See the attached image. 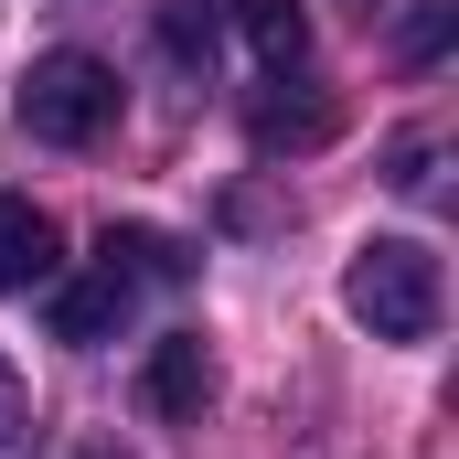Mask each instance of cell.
I'll use <instances>...</instances> for the list:
<instances>
[{
	"mask_svg": "<svg viewBox=\"0 0 459 459\" xmlns=\"http://www.w3.org/2000/svg\"><path fill=\"white\" fill-rule=\"evenodd\" d=\"M342 310L374 342H428L438 310H449V278H438V256L417 235H374V246H352V267H342Z\"/></svg>",
	"mask_w": 459,
	"mask_h": 459,
	"instance_id": "cell-1",
	"label": "cell"
},
{
	"mask_svg": "<svg viewBox=\"0 0 459 459\" xmlns=\"http://www.w3.org/2000/svg\"><path fill=\"white\" fill-rule=\"evenodd\" d=\"M117 128V65L97 54H43L32 75H22V139H43V150H97Z\"/></svg>",
	"mask_w": 459,
	"mask_h": 459,
	"instance_id": "cell-2",
	"label": "cell"
},
{
	"mask_svg": "<svg viewBox=\"0 0 459 459\" xmlns=\"http://www.w3.org/2000/svg\"><path fill=\"white\" fill-rule=\"evenodd\" d=\"M139 395H150V417L193 428V417L214 406V352H204V332H160L150 363H139Z\"/></svg>",
	"mask_w": 459,
	"mask_h": 459,
	"instance_id": "cell-3",
	"label": "cell"
},
{
	"mask_svg": "<svg viewBox=\"0 0 459 459\" xmlns=\"http://www.w3.org/2000/svg\"><path fill=\"white\" fill-rule=\"evenodd\" d=\"M54 278H65V225H54L32 193H0V299L54 289Z\"/></svg>",
	"mask_w": 459,
	"mask_h": 459,
	"instance_id": "cell-4",
	"label": "cell"
},
{
	"mask_svg": "<svg viewBox=\"0 0 459 459\" xmlns=\"http://www.w3.org/2000/svg\"><path fill=\"white\" fill-rule=\"evenodd\" d=\"M128 310H139V289L108 278V267H86V278H54V342H117L128 332Z\"/></svg>",
	"mask_w": 459,
	"mask_h": 459,
	"instance_id": "cell-5",
	"label": "cell"
},
{
	"mask_svg": "<svg viewBox=\"0 0 459 459\" xmlns=\"http://www.w3.org/2000/svg\"><path fill=\"white\" fill-rule=\"evenodd\" d=\"M246 128H256V150H321V139L342 128V108H332L321 86H289V75H278V86L246 108Z\"/></svg>",
	"mask_w": 459,
	"mask_h": 459,
	"instance_id": "cell-6",
	"label": "cell"
},
{
	"mask_svg": "<svg viewBox=\"0 0 459 459\" xmlns=\"http://www.w3.org/2000/svg\"><path fill=\"white\" fill-rule=\"evenodd\" d=\"M97 267L128 278V289H182V278H193V246H171L160 225H108L97 235Z\"/></svg>",
	"mask_w": 459,
	"mask_h": 459,
	"instance_id": "cell-7",
	"label": "cell"
},
{
	"mask_svg": "<svg viewBox=\"0 0 459 459\" xmlns=\"http://www.w3.org/2000/svg\"><path fill=\"white\" fill-rule=\"evenodd\" d=\"M225 22L246 32V54H256L267 75H299V65H310V11H299V0H225Z\"/></svg>",
	"mask_w": 459,
	"mask_h": 459,
	"instance_id": "cell-8",
	"label": "cell"
},
{
	"mask_svg": "<svg viewBox=\"0 0 459 459\" xmlns=\"http://www.w3.org/2000/svg\"><path fill=\"white\" fill-rule=\"evenodd\" d=\"M160 43H171L182 65H214V43H225V0H171V11H160Z\"/></svg>",
	"mask_w": 459,
	"mask_h": 459,
	"instance_id": "cell-9",
	"label": "cell"
},
{
	"mask_svg": "<svg viewBox=\"0 0 459 459\" xmlns=\"http://www.w3.org/2000/svg\"><path fill=\"white\" fill-rule=\"evenodd\" d=\"M406 54H417V65H428V54H449V0H428V11L406 22Z\"/></svg>",
	"mask_w": 459,
	"mask_h": 459,
	"instance_id": "cell-10",
	"label": "cell"
},
{
	"mask_svg": "<svg viewBox=\"0 0 459 459\" xmlns=\"http://www.w3.org/2000/svg\"><path fill=\"white\" fill-rule=\"evenodd\" d=\"M32 428V395H22V374H11V352H0V449Z\"/></svg>",
	"mask_w": 459,
	"mask_h": 459,
	"instance_id": "cell-11",
	"label": "cell"
},
{
	"mask_svg": "<svg viewBox=\"0 0 459 459\" xmlns=\"http://www.w3.org/2000/svg\"><path fill=\"white\" fill-rule=\"evenodd\" d=\"M428 182H438V150L406 139V150H395V193H428Z\"/></svg>",
	"mask_w": 459,
	"mask_h": 459,
	"instance_id": "cell-12",
	"label": "cell"
},
{
	"mask_svg": "<svg viewBox=\"0 0 459 459\" xmlns=\"http://www.w3.org/2000/svg\"><path fill=\"white\" fill-rule=\"evenodd\" d=\"M342 11H352V22H385V11H395V0H342Z\"/></svg>",
	"mask_w": 459,
	"mask_h": 459,
	"instance_id": "cell-13",
	"label": "cell"
}]
</instances>
